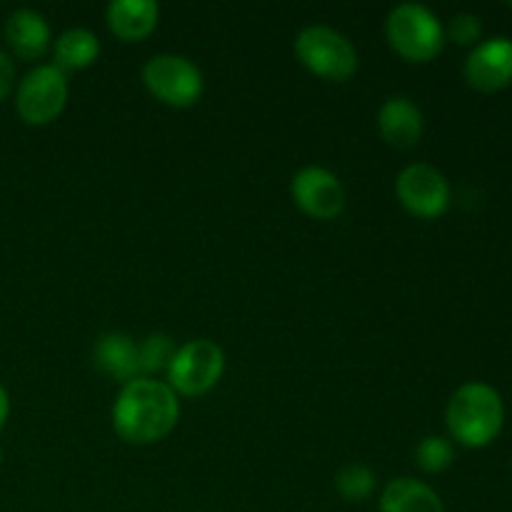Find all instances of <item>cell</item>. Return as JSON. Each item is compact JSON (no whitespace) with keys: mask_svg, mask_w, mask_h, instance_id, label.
Wrapping results in <instances>:
<instances>
[{"mask_svg":"<svg viewBox=\"0 0 512 512\" xmlns=\"http://www.w3.org/2000/svg\"><path fill=\"white\" fill-rule=\"evenodd\" d=\"M8 415H10V395L8 390L3 388V383H0V430H3L5 423H8Z\"/></svg>","mask_w":512,"mask_h":512,"instance_id":"22","label":"cell"},{"mask_svg":"<svg viewBox=\"0 0 512 512\" xmlns=\"http://www.w3.org/2000/svg\"><path fill=\"white\" fill-rule=\"evenodd\" d=\"M375 480H378L375 473L365 465H348L335 478V488H338L340 498L348 500V503H363L373 495Z\"/></svg>","mask_w":512,"mask_h":512,"instance_id":"17","label":"cell"},{"mask_svg":"<svg viewBox=\"0 0 512 512\" xmlns=\"http://www.w3.org/2000/svg\"><path fill=\"white\" fill-rule=\"evenodd\" d=\"M180 418V400L163 380L148 375L123 385L113 405V428L125 443L153 445L168 438Z\"/></svg>","mask_w":512,"mask_h":512,"instance_id":"1","label":"cell"},{"mask_svg":"<svg viewBox=\"0 0 512 512\" xmlns=\"http://www.w3.org/2000/svg\"><path fill=\"white\" fill-rule=\"evenodd\" d=\"M143 83L155 100L170 108H190L205 90L198 65L173 53L153 55L143 68Z\"/></svg>","mask_w":512,"mask_h":512,"instance_id":"6","label":"cell"},{"mask_svg":"<svg viewBox=\"0 0 512 512\" xmlns=\"http://www.w3.org/2000/svg\"><path fill=\"white\" fill-rule=\"evenodd\" d=\"M290 195L293 203L315 220H335L345 210V188L338 175L315 165L293 175Z\"/></svg>","mask_w":512,"mask_h":512,"instance_id":"9","label":"cell"},{"mask_svg":"<svg viewBox=\"0 0 512 512\" xmlns=\"http://www.w3.org/2000/svg\"><path fill=\"white\" fill-rule=\"evenodd\" d=\"M100 40L88 28H70L55 40V68L85 70L98 60Z\"/></svg>","mask_w":512,"mask_h":512,"instance_id":"16","label":"cell"},{"mask_svg":"<svg viewBox=\"0 0 512 512\" xmlns=\"http://www.w3.org/2000/svg\"><path fill=\"white\" fill-rule=\"evenodd\" d=\"M425 120L418 105L405 95H395L383 103L378 113V130L388 145L398 150H408L423 138Z\"/></svg>","mask_w":512,"mask_h":512,"instance_id":"11","label":"cell"},{"mask_svg":"<svg viewBox=\"0 0 512 512\" xmlns=\"http://www.w3.org/2000/svg\"><path fill=\"white\" fill-rule=\"evenodd\" d=\"M68 103V78L55 65H38L30 70L15 90V110L25 125H50Z\"/></svg>","mask_w":512,"mask_h":512,"instance_id":"7","label":"cell"},{"mask_svg":"<svg viewBox=\"0 0 512 512\" xmlns=\"http://www.w3.org/2000/svg\"><path fill=\"white\" fill-rule=\"evenodd\" d=\"M380 512H445V508L440 495L423 480L395 478L380 495Z\"/></svg>","mask_w":512,"mask_h":512,"instance_id":"15","label":"cell"},{"mask_svg":"<svg viewBox=\"0 0 512 512\" xmlns=\"http://www.w3.org/2000/svg\"><path fill=\"white\" fill-rule=\"evenodd\" d=\"M385 35L390 48L408 63H430L445 45L443 23L420 3L395 5L385 20Z\"/></svg>","mask_w":512,"mask_h":512,"instance_id":"3","label":"cell"},{"mask_svg":"<svg viewBox=\"0 0 512 512\" xmlns=\"http://www.w3.org/2000/svg\"><path fill=\"white\" fill-rule=\"evenodd\" d=\"M0 465H3V448H0Z\"/></svg>","mask_w":512,"mask_h":512,"instance_id":"23","label":"cell"},{"mask_svg":"<svg viewBox=\"0 0 512 512\" xmlns=\"http://www.w3.org/2000/svg\"><path fill=\"white\" fill-rule=\"evenodd\" d=\"M395 193L410 215L423 220L440 218L450 205V183L440 170L425 163L408 165L395 180Z\"/></svg>","mask_w":512,"mask_h":512,"instance_id":"8","label":"cell"},{"mask_svg":"<svg viewBox=\"0 0 512 512\" xmlns=\"http://www.w3.org/2000/svg\"><path fill=\"white\" fill-rule=\"evenodd\" d=\"M105 20L115 38L140 43L158 28L160 8L153 0H113L105 10Z\"/></svg>","mask_w":512,"mask_h":512,"instance_id":"13","label":"cell"},{"mask_svg":"<svg viewBox=\"0 0 512 512\" xmlns=\"http://www.w3.org/2000/svg\"><path fill=\"white\" fill-rule=\"evenodd\" d=\"M168 385L175 395L198 398L210 393L220 383L225 373V353L213 340H190L175 348L173 360L168 365Z\"/></svg>","mask_w":512,"mask_h":512,"instance_id":"5","label":"cell"},{"mask_svg":"<svg viewBox=\"0 0 512 512\" xmlns=\"http://www.w3.org/2000/svg\"><path fill=\"white\" fill-rule=\"evenodd\" d=\"M465 80L480 93H498L512 83V40L490 38L465 60Z\"/></svg>","mask_w":512,"mask_h":512,"instance_id":"10","label":"cell"},{"mask_svg":"<svg viewBox=\"0 0 512 512\" xmlns=\"http://www.w3.org/2000/svg\"><path fill=\"white\" fill-rule=\"evenodd\" d=\"M15 85V63L5 50H0V103L10 95Z\"/></svg>","mask_w":512,"mask_h":512,"instance_id":"21","label":"cell"},{"mask_svg":"<svg viewBox=\"0 0 512 512\" xmlns=\"http://www.w3.org/2000/svg\"><path fill=\"white\" fill-rule=\"evenodd\" d=\"M295 55L313 75L343 83L358 70L355 45L330 25H310L295 38Z\"/></svg>","mask_w":512,"mask_h":512,"instance_id":"4","label":"cell"},{"mask_svg":"<svg viewBox=\"0 0 512 512\" xmlns=\"http://www.w3.org/2000/svg\"><path fill=\"white\" fill-rule=\"evenodd\" d=\"M5 40L20 60H40L50 48V25L38 10L18 8L5 20Z\"/></svg>","mask_w":512,"mask_h":512,"instance_id":"12","label":"cell"},{"mask_svg":"<svg viewBox=\"0 0 512 512\" xmlns=\"http://www.w3.org/2000/svg\"><path fill=\"white\" fill-rule=\"evenodd\" d=\"M448 35L458 45H475L483 35V23L475 13H458L453 15L448 25Z\"/></svg>","mask_w":512,"mask_h":512,"instance_id":"20","label":"cell"},{"mask_svg":"<svg viewBox=\"0 0 512 512\" xmlns=\"http://www.w3.org/2000/svg\"><path fill=\"white\" fill-rule=\"evenodd\" d=\"M445 423L450 435L465 448H485L500 435L505 423L503 398L485 383H465L450 395Z\"/></svg>","mask_w":512,"mask_h":512,"instance_id":"2","label":"cell"},{"mask_svg":"<svg viewBox=\"0 0 512 512\" xmlns=\"http://www.w3.org/2000/svg\"><path fill=\"white\" fill-rule=\"evenodd\" d=\"M95 365L103 370L110 378L120 380V383H130V380L140 378V358H138V343L125 333H105L100 335L93 350Z\"/></svg>","mask_w":512,"mask_h":512,"instance_id":"14","label":"cell"},{"mask_svg":"<svg viewBox=\"0 0 512 512\" xmlns=\"http://www.w3.org/2000/svg\"><path fill=\"white\" fill-rule=\"evenodd\" d=\"M415 460L425 473H443L455 460L453 443L448 438H440V435H428L415 448Z\"/></svg>","mask_w":512,"mask_h":512,"instance_id":"18","label":"cell"},{"mask_svg":"<svg viewBox=\"0 0 512 512\" xmlns=\"http://www.w3.org/2000/svg\"><path fill=\"white\" fill-rule=\"evenodd\" d=\"M175 355V343L170 335L153 333L138 345V358H140V373H160L168 370L170 360Z\"/></svg>","mask_w":512,"mask_h":512,"instance_id":"19","label":"cell"}]
</instances>
